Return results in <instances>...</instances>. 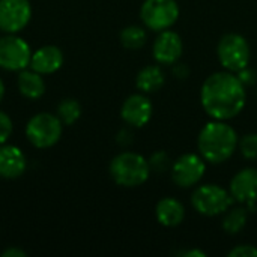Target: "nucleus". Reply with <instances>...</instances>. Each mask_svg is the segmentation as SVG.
<instances>
[{
    "mask_svg": "<svg viewBox=\"0 0 257 257\" xmlns=\"http://www.w3.org/2000/svg\"><path fill=\"white\" fill-rule=\"evenodd\" d=\"M30 45L15 33H6L0 38V68L5 71H23L30 65Z\"/></svg>",
    "mask_w": 257,
    "mask_h": 257,
    "instance_id": "nucleus-8",
    "label": "nucleus"
},
{
    "mask_svg": "<svg viewBox=\"0 0 257 257\" xmlns=\"http://www.w3.org/2000/svg\"><path fill=\"white\" fill-rule=\"evenodd\" d=\"M248 220V211L247 206H236L229 208V212L226 214L223 220V229L227 235H238L247 224Z\"/></svg>",
    "mask_w": 257,
    "mask_h": 257,
    "instance_id": "nucleus-19",
    "label": "nucleus"
},
{
    "mask_svg": "<svg viewBox=\"0 0 257 257\" xmlns=\"http://www.w3.org/2000/svg\"><path fill=\"white\" fill-rule=\"evenodd\" d=\"M233 200L230 191H226L217 184L200 185L191 196L193 208L205 217H217L227 212Z\"/></svg>",
    "mask_w": 257,
    "mask_h": 257,
    "instance_id": "nucleus-6",
    "label": "nucleus"
},
{
    "mask_svg": "<svg viewBox=\"0 0 257 257\" xmlns=\"http://www.w3.org/2000/svg\"><path fill=\"white\" fill-rule=\"evenodd\" d=\"M205 172V160L196 154H185L172 164V179L181 188H190L199 184Z\"/></svg>",
    "mask_w": 257,
    "mask_h": 257,
    "instance_id": "nucleus-10",
    "label": "nucleus"
},
{
    "mask_svg": "<svg viewBox=\"0 0 257 257\" xmlns=\"http://www.w3.org/2000/svg\"><path fill=\"white\" fill-rule=\"evenodd\" d=\"M229 191L236 202L245 203L253 211L257 203V169L247 167L239 170L232 178Z\"/></svg>",
    "mask_w": 257,
    "mask_h": 257,
    "instance_id": "nucleus-11",
    "label": "nucleus"
},
{
    "mask_svg": "<svg viewBox=\"0 0 257 257\" xmlns=\"http://www.w3.org/2000/svg\"><path fill=\"white\" fill-rule=\"evenodd\" d=\"M32 18L29 0H0V30L3 33H18Z\"/></svg>",
    "mask_w": 257,
    "mask_h": 257,
    "instance_id": "nucleus-9",
    "label": "nucleus"
},
{
    "mask_svg": "<svg viewBox=\"0 0 257 257\" xmlns=\"http://www.w3.org/2000/svg\"><path fill=\"white\" fill-rule=\"evenodd\" d=\"M239 151L244 158L257 160V134H247L238 142Z\"/></svg>",
    "mask_w": 257,
    "mask_h": 257,
    "instance_id": "nucleus-23",
    "label": "nucleus"
},
{
    "mask_svg": "<svg viewBox=\"0 0 257 257\" xmlns=\"http://www.w3.org/2000/svg\"><path fill=\"white\" fill-rule=\"evenodd\" d=\"M148 161H149L151 172H155V173H164L169 169H172L170 157L164 151H158V152L152 154V157Z\"/></svg>",
    "mask_w": 257,
    "mask_h": 257,
    "instance_id": "nucleus-22",
    "label": "nucleus"
},
{
    "mask_svg": "<svg viewBox=\"0 0 257 257\" xmlns=\"http://www.w3.org/2000/svg\"><path fill=\"white\" fill-rule=\"evenodd\" d=\"M3 96H5V84H3V81H2V78H0V102H2V99H3Z\"/></svg>",
    "mask_w": 257,
    "mask_h": 257,
    "instance_id": "nucleus-29",
    "label": "nucleus"
},
{
    "mask_svg": "<svg viewBox=\"0 0 257 257\" xmlns=\"http://www.w3.org/2000/svg\"><path fill=\"white\" fill-rule=\"evenodd\" d=\"M27 253L18 247H11V248H6L3 253H2V257H26Z\"/></svg>",
    "mask_w": 257,
    "mask_h": 257,
    "instance_id": "nucleus-26",
    "label": "nucleus"
},
{
    "mask_svg": "<svg viewBox=\"0 0 257 257\" xmlns=\"http://www.w3.org/2000/svg\"><path fill=\"white\" fill-rule=\"evenodd\" d=\"M217 56L220 63L230 72H239L245 69L251 59V50L248 41L239 33H226L221 36Z\"/></svg>",
    "mask_w": 257,
    "mask_h": 257,
    "instance_id": "nucleus-5",
    "label": "nucleus"
},
{
    "mask_svg": "<svg viewBox=\"0 0 257 257\" xmlns=\"http://www.w3.org/2000/svg\"><path fill=\"white\" fill-rule=\"evenodd\" d=\"M236 131L226 120L208 122L199 133L197 148L200 157L209 164H221L227 161L238 148Z\"/></svg>",
    "mask_w": 257,
    "mask_h": 257,
    "instance_id": "nucleus-2",
    "label": "nucleus"
},
{
    "mask_svg": "<svg viewBox=\"0 0 257 257\" xmlns=\"http://www.w3.org/2000/svg\"><path fill=\"white\" fill-rule=\"evenodd\" d=\"M152 113H154L152 102L149 101L148 96L142 93L128 96L120 108V117L123 119V122L134 128L145 126L151 120Z\"/></svg>",
    "mask_w": 257,
    "mask_h": 257,
    "instance_id": "nucleus-13",
    "label": "nucleus"
},
{
    "mask_svg": "<svg viewBox=\"0 0 257 257\" xmlns=\"http://www.w3.org/2000/svg\"><path fill=\"white\" fill-rule=\"evenodd\" d=\"M182 51H184V44L181 36L169 29L160 32L152 47L154 59L160 65H175L182 56Z\"/></svg>",
    "mask_w": 257,
    "mask_h": 257,
    "instance_id": "nucleus-12",
    "label": "nucleus"
},
{
    "mask_svg": "<svg viewBox=\"0 0 257 257\" xmlns=\"http://www.w3.org/2000/svg\"><path fill=\"white\" fill-rule=\"evenodd\" d=\"M245 84L233 72H214L202 84L200 102L214 120H229L245 107Z\"/></svg>",
    "mask_w": 257,
    "mask_h": 257,
    "instance_id": "nucleus-1",
    "label": "nucleus"
},
{
    "mask_svg": "<svg viewBox=\"0 0 257 257\" xmlns=\"http://www.w3.org/2000/svg\"><path fill=\"white\" fill-rule=\"evenodd\" d=\"M63 131V123L57 114L51 113H38L32 116L26 125V137L38 149H48L54 146Z\"/></svg>",
    "mask_w": 257,
    "mask_h": 257,
    "instance_id": "nucleus-4",
    "label": "nucleus"
},
{
    "mask_svg": "<svg viewBox=\"0 0 257 257\" xmlns=\"http://www.w3.org/2000/svg\"><path fill=\"white\" fill-rule=\"evenodd\" d=\"M173 74L178 77V78H187L188 77V68L185 65H176L173 68Z\"/></svg>",
    "mask_w": 257,
    "mask_h": 257,
    "instance_id": "nucleus-27",
    "label": "nucleus"
},
{
    "mask_svg": "<svg viewBox=\"0 0 257 257\" xmlns=\"http://www.w3.org/2000/svg\"><path fill=\"white\" fill-rule=\"evenodd\" d=\"M14 131V125H12V119L0 110V145H5L11 134Z\"/></svg>",
    "mask_w": 257,
    "mask_h": 257,
    "instance_id": "nucleus-24",
    "label": "nucleus"
},
{
    "mask_svg": "<svg viewBox=\"0 0 257 257\" xmlns=\"http://www.w3.org/2000/svg\"><path fill=\"white\" fill-rule=\"evenodd\" d=\"M26 155L18 146L0 145V178L17 179L26 172Z\"/></svg>",
    "mask_w": 257,
    "mask_h": 257,
    "instance_id": "nucleus-15",
    "label": "nucleus"
},
{
    "mask_svg": "<svg viewBox=\"0 0 257 257\" xmlns=\"http://www.w3.org/2000/svg\"><path fill=\"white\" fill-rule=\"evenodd\" d=\"M229 257H257V247L254 245H238L229 251Z\"/></svg>",
    "mask_w": 257,
    "mask_h": 257,
    "instance_id": "nucleus-25",
    "label": "nucleus"
},
{
    "mask_svg": "<svg viewBox=\"0 0 257 257\" xmlns=\"http://www.w3.org/2000/svg\"><path fill=\"white\" fill-rule=\"evenodd\" d=\"M155 215L161 226L176 227L185 218V208L179 200H176L173 197H164L157 203Z\"/></svg>",
    "mask_w": 257,
    "mask_h": 257,
    "instance_id": "nucleus-16",
    "label": "nucleus"
},
{
    "mask_svg": "<svg viewBox=\"0 0 257 257\" xmlns=\"http://www.w3.org/2000/svg\"><path fill=\"white\" fill-rule=\"evenodd\" d=\"M63 65V53L56 45H44L32 53L29 68L42 74L50 75L57 72Z\"/></svg>",
    "mask_w": 257,
    "mask_h": 257,
    "instance_id": "nucleus-14",
    "label": "nucleus"
},
{
    "mask_svg": "<svg viewBox=\"0 0 257 257\" xmlns=\"http://www.w3.org/2000/svg\"><path fill=\"white\" fill-rule=\"evenodd\" d=\"M143 24L154 30L163 32L170 29L179 18V6L176 0H145L140 8Z\"/></svg>",
    "mask_w": 257,
    "mask_h": 257,
    "instance_id": "nucleus-7",
    "label": "nucleus"
},
{
    "mask_svg": "<svg viewBox=\"0 0 257 257\" xmlns=\"http://www.w3.org/2000/svg\"><path fill=\"white\" fill-rule=\"evenodd\" d=\"M166 83V75L158 65H148L137 74L136 84L143 93H154L160 90Z\"/></svg>",
    "mask_w": 257,
    "mask_h": 257,
    "instance_id": "nucleus-18",
    "label": "nucleus"
},
{
    "mask_svg": "<svg viewBox=\"0 0 257 257\" xmlns=\"http://www.w3.org/2000/svg\"><path fill=\"white\" fill-rule=\"evenodd\" d=\"M17 83H18L20 93L27 99H39L41 96H44V93L47 90L44 75L33 69L26 68V69L20 71Z\"/></svg>",
    "mask_w": 257,
    "mask_h": 257,
    "instance_id": "nucleus-17",
    "label": "nucleus"
},
{
    "mask_svg": "<svg viewBox=\"0 0 257 257\" xmlns=\"http://www.w3.org/2000/svg\"><path fill=\"white\" fill-rule=\"evenodd\" d=\"M57 116L63 125H68V126L74 125L81 116L80 102L74 98H66L60 101V104L57 105Z\"/></svg>",
    "mask_w": 257,
    "mask_h": 257,
    "instance_id": "nucleus-21",
    "label": "nucleus"
},
{
    "mask_svg": "<svg viewBox=\"0 0 257 257\" xmlns=\"http://www.w3.org/2000/svg\"><path fill=\"white\" fill-rule=\"evenodd\" d=\"M184 257H206V254L200 250H188V251H184L182 253Z\"/></svg>",
    "mask_w": 257,
    "mask_h": 257,
    "instance_id": "nucleus-28",
    "label": "nucleus"
},
{
    "mask_svg": "<svg viewBox=\"0 0 257 257\" xmlns=\"http://www.w3.org/2000/svg\"><path fill=\"white\" fill-rule=\"evenodd\" d=\"M120 44L128 48V50H139L142 48L146 41H148V33L143 27L140 26H128L125 29H122L120 35H119Z\"/></svg>",
    "mask_w": 257,
    "mask_h": 257,
    "instance_id": "nucleus-20",
    "label": "nucleus"
},
{
    "mask_svg": "<svg viewBox=\"0 0 257 257\" xmlns=\"http://www.w3.org/2000/svg\"><path fill=\"white\" fill-rule=\"evenodd\" d=\"M151 175L149 161L136 152H122L110 163V176L113 181L125 188L143 185Z\"/></svg>",
    "mask_w": 257,
    "mask_h": 257,
    "instance_id": "nucleus-3",
    "label": "nucleus"
}]
</instances>
